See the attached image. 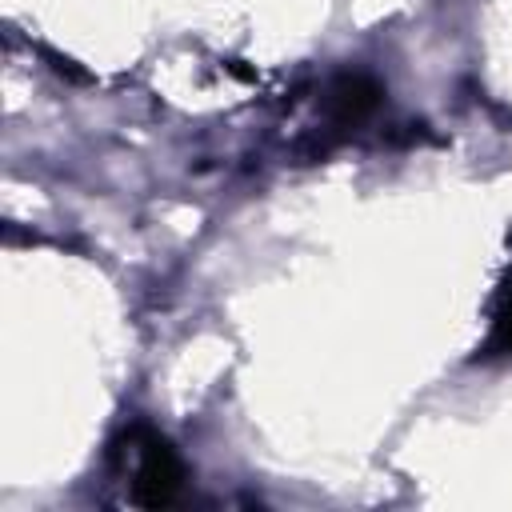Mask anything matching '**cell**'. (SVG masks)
Listing matches in <instances>:
<instances>
[{"mask_svg": "<svg viewBox=\"0 0 512 512\" xmlns=\"http://www.w3.org/2000/svg\"><path fill=\"white\" fill-rule=\"evenodd\" d=\"M136 472H132V500L140 508H168L184 492V460L160 432H136Z\"/></svg>", "mask_w": 512, "mask_h": 512, "instance_id": "cell-1", "label": "cell"}, {"mask_svg": "<svg viewBox=\"0 0 512 512\" xmlns=\"http://www.w3.org/2000/svg\"><path fill=\"white\" fill-rule=\"evenodd\" d=\"M384 100V88L376 76L368 72H340L328 80L324 88V116L332 124V132H352L356 124H364Z\"/></svg>", "mask_w": 512, "mask_h": 512, "instance_id": "cell-2", "label": "cell"}, {"mask_svg": "<svg viewBox=\"0 0 512 512\" xmlns=\"http://www.w3.org/2000/svg\"><path fill=\"white\" fill-rule=\"evenodd\" d=\"M484 356H512V284L504 288L496 316H492V332L484 340Z\"/></svg>", "mask_w": 512, "mask_h": 512, "instance_id": "cell-3", "label": "cell"}]
</instances>
